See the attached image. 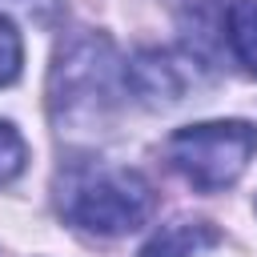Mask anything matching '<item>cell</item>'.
Instances as JSON below:
<instances>
[{"label":"cell","instance_id":"cell-3","mask_svg":"<svg viewBox=\"0 0 257 257\" xmlns=\"http://www.w3.org/2000/svg\"><path fill=\"white\" fill-rule=\"evenodd\" d=\"M257 153V124L249 120H205L185 124L165 141V161L173 173H181L201 193L229 189L249 157Z\"/></svg>","mask_w":257,"mask_h":257},{"label":"cell","instance_id":"cell-1","mask_svg":"<svg viewBox=\"0 0 257 257\" xmlns=\"http://www.w3.org/2000/svg\"><path fill=\"white\" fill-rule=\"evenodd\" d=\"M60 213L84 233L120 237L149 221L153 185L137 169L116 165H72L60 177Z\"/></svg>","mask_w":257,"mask_h":257},{"label":"cell","instance_id":"cell-4","mask_svg":"<svg viewBox=\"0 0 257 257\" xmlns=\"http://www.w3.org/2000/svg\"><path fill=\"white\" fill-rule=\"evenodd\" d=\"M217 241H221V233L209 221H173V225L157 229L137 257H201Z\"/></svg>","mask_w":257,"mask_h":257},{"label":"cell","instance_id":"cell-8","mask_svg":"<svg viewBox=\"0 0 257 257\" xmlns=\"http://www.w3.org/2000/svg\"><path fill=\"white\" fill-rule=\"evenodd\" d=\"M24 161H28V149H24L20 133H16L8 120H0V185L16 181L20 169H24Z\"/></svg>","mask_w":257,"mask_h":257},{"label":"cell","instance_id":"cell-5","mask_svg":"<svg viewBox=\"0 0 257 257\" xmlns=\"http://www.w3.org/2000/svg\"><path fill=\"white\" fill-rule=\"evenodd\" d=\"M124 80L137 88V96L141 100H149V104H173L177 96H181V76H177V68L169 64V56H161V52H141L128 68H124Z\"/></svg>","mask_w":257,"mask_h":257},{"label":"cell","instance_id":"cell-2","mask_svg":"<svg viewBox=\"0 0 257 257\" xmlns=\"http://www.w3.org/2000/svg\"><path fill=\"white\" fill-rule=\"evenodd\" d=\"M120 92V60L104 36H72L52 68V112L60 124L96 128Z\"/></svg>","mask_w":257,"mask_h":257},{"label":"cell","instance_id":"cell-6","mask_svg":"<svg viewBox=\"0 0 257 257\" xmlns=\"http://www.w3.org/2000/svg\"><path fill=\"white\" fill-rule=\"evenodd\" d=\"M225 40L237 64L257 76V0H233L225 12Z\"/></svg>","mask_w":257,"mask_h":257},{"label":"cell","instance_id":"cell-7","mask_svg":"<svg viewBox=\"0 0 257 257\" xmlns=\"http://www.w3.org/2000/svg\"><path fill=\"white\" fill-rule=\"evenodd\" d=\"M20 64H24L20 32H16V24H12L8 16H0V88L20 76Z\"/></svg>","mask_w":257,"mask_h":257}]
</instances>
